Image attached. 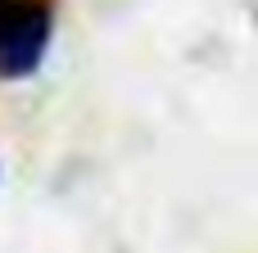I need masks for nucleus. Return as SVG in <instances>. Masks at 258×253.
<instances>
[{
	"label": "nucleus",
	"instance_id": "obj_2",
	"mask_svg": "<svg viewBox=\"0 0 258 253\" xmlns=\"http://www.w3.org/2000/svg\"><path fill=\"white\" fill-rule=\"evenodd\" d=\"M18 5H23V0H0V27H5V23L18 14Z\"/></svg>",
	"mask_w": 258,
	"mask_h": 253
},
{
	"label": "nucleus",
	"instance_id": "obj_1",
	"mask_svg": "<svg viewBox=\"0 0 258 253\" xmlns=\"http://www.w3.org/2000/svg\"><path fill=\"white\" fill-rule=\"evenodd\" d=\"M50 5L45 0H23L18 14L0 27V77L5 81H18V77H32L50 50Z\"/></svg>",
	"mask_w": 258,
	"mask_h": 253
}]
</instances>
